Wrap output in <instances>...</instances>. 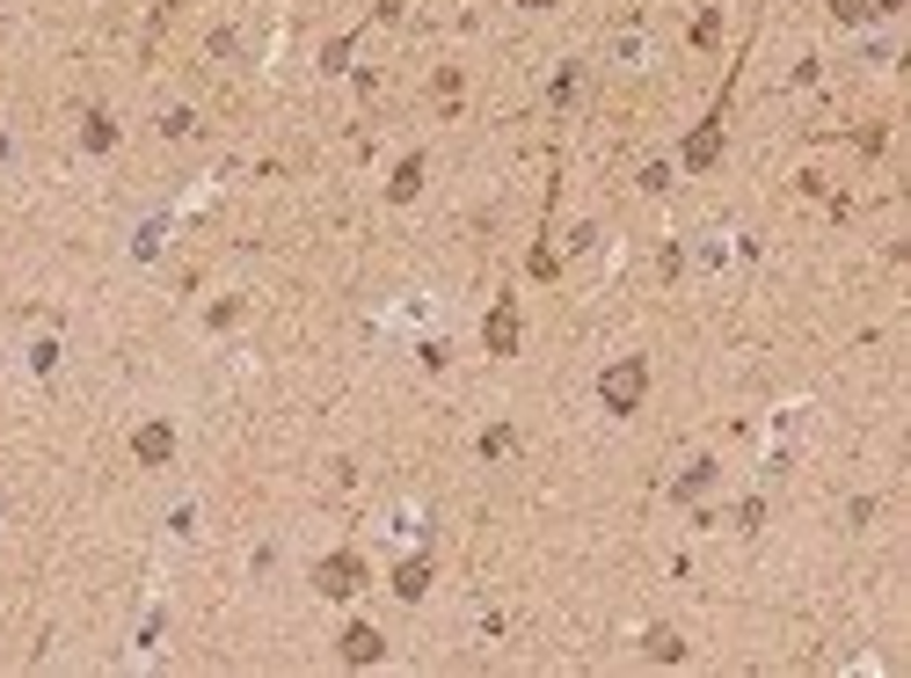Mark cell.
<instances>
[{
    "instance_id": "cell-1",
    "label": "cell",
    "mask_w": 911,
    "mask_h": 678,
    "mask_svg": "<svg viewBox=\"0 0 911 678\" xmlns=\"http://www.w3.org/2000/svg\"><path fill=\"white\" fill-rule=\"evenodd\" d=\"M642 394H649V358H642V350H627V358H613L599 372V402L613 416H635V409H642Z\"/></svg>"
},
{
    "instance_id": "cell-2",
    "label": "cell",
    "mask_w": 911,
    "mask_h": 678,
    "mask_svg": "<svg viewBox=\"0 0 911 678\" xmlns=\"http://www.w3.org/2000/svg\"><path fill=\"white\" fill-rule=\"evenodd\" d=\"M729 102H737V73H729V81H722V96H715V110H707V118H700V132L686 146H678V161H686V169H715V153H722V124H729Z\"/></svg>"
},
{
    "instance_id": "cell-3",
    "label": "cell",
    "mask_w": 911,
    "mask_h": 678,
    "mask_svg": "<svg viewBox=\"0 0 911 678\" xmlns=\"http://www.w3.org/2000/svg\"><path fill=\"white\" fill-rule=\"evenodd\" d=\"M358 583H365V555H358V547H336V555L313 562V591H321V599H350Z\"/></svg>"
},
{
    "instance_id": "cell-4",
    "label": "cell",
    "mask_w": 911,
    "mask_h": 678,
    "mask_svg": "<svg viewBox=\"0 0 911 678\" xmlns=\"http://www.w3.org/2000/svg\"><path fill=\"white\" fill-rule=\"evenodd\" d=\"M481 343H489L496 358H510V350H518V299H510V292L489 307V321H481Z\"/></svg>"
},
{
    "instance_id": "cell-5",
    "label": "cell",
    "mask_w": 911,
    "mask_h": 678,
    "mask_svg": "<svg viewBox=\"0 0 911 678\" xmlns=\"http://www.w3.org/2000/svg\"><path fill=\"white\" fill-rule=\"evenodd\" d=\"M132 460H139V467H169L175 460V431H169V423H139V431H132Z\"/></svg>"
},
{
    "instance_id": "cell-6",
    "label": "cell",
    "mask_w": 911,
    "mask_h": 678,
    "mask_svg": "<svg viewBox=\"0 0 911 678\" xmlns=\"http://www.w3.org/2000/svg\"><path fill=\"white\" fill-rule=\"evenodd\" d=\"M380 656H386L380 628H365V620H350V628H343V664H380Z\"/></svg>"
},
{
    "instance_id": "cell-7",
    "label": "cell",
    "mask_w": 911,
    "mask_h": 678,
    "mask_svg": "<svg viewBox=\"0 0 911 678\" xmlns=\"http://www.w3.org/2000/svg\"><path fill=\"white\" fill-rule=\"evenodd\" d=\"M394 591H402L408 606H416V599L431 591V562H423V555H416V562H402V569H394Z\"/></svg>"
},
{
    "instance_id": "cell-8",
    "label": "cell",
    "mask_w": 911,
    "mask_h": 678,
    "mask_svg": "<svg viewBox=\"0 0 911 678\" xmlns=\"http://www.w3.org/2000/svg\"><path fill=\"white\" fill-rule=\"evenodd\" d=\"M416 190H423V153H408L402 169H394V183H386V197H394V205H408Z\"/></svg>"
},
{
    "instance_id": "cell-9",
    "label": "cell",
    "mask_w": 911,
    "mask_h": 678,
    "mask_svg": "<svg viewBox=\"0 0 911 678\" xmlns=\"http://www.w3.org/2000/svg\"><path fill=\"white\" fill-rule=\"evenodd\" d=\"M81 146H88V153H110V146H118V124L102 118V110H88V124H81Z\"/></svg>"
},
{
    "instance_id": "cell-10",
    "label": "cell",
    "mask_w": 911,
    "mask_h": 678,
    "mask_svg": "<svg viewBox=\"0 0 911 678\" xmlns=\"http://www.w3.org/2000/svg\"><path fill=\"white\" fill-rule=\"evenodd\" d=\"M510 445H518V431H510V423H489V431H481V460H496Z\"/></svg>"
},
{
    "instance_id": "cell-11",
    "label": "cell",
    "mask_w": 911,
    "mask_h": 678,
    "mask_svg": "<svg viewBox=\"0 0 911 678\" xmlns=\"http://www.w3.org/2000/svg\"><path fill=\"white\" fill-rule=\"evenodd\" d=\"M649 656H664V664H672V656H686V642H678V634H664V628H656V634H649Z\"/></svg>"
},
{
    "instance_id": "cell-12",
    "label": "cell",
    "mask_w": 911,
    "mask_h": 678,
    "mask_svg": "<svg viewBox=\"0 0 911 678\" xmlns=\"http://www.w3.org/2000/svg\"><path fill=\"white\" fill-rule=\"evenodd\" d=\"M707 482H715V467L700 460V467H693V474H686V482H678V496H700V489H707Z\"/></svg>"
},
{
    "instance_id": "cell-13",
    "label": "cell",
    "mask_w": 911,
    "mask_h": 678,
    "mask_svg": "<svg viewBox=\"0 0 911 678\" xmlns=\"http://www.w3.org/2000/svg\"><path fill=\"white\" fill-rule=\"evenodd\" d=\"M715 37H722V15H715V8H707V15H700V23H693V45H715Z\"/></svg>"
},
{
    "instance_id": "cell-14",
    "label": "cell",
    "mask_w": 911,
    "mask_h": 678,
    "mask_svg": "<svg viewBox=\"0 0 911 678\" xmlns=\"http://www.w3.org/2000/svg\"><path fill=\"white\" fill-rule=\"evenodd\" d=\"M832 15H839V23H861V15H867V0H832Z\"/></svg>"
},
{
    "instance_id": "cell-15",
    "label": "cell",
    "mask_w": 911,
    "mask_h": 678,
    "mask_svg": "<svg viewBox=\"0 0 911 678\" xmlns=\"http://www.w3.org/2000/svg\"><path fill=\"white\" fill-rule=\"evenodd\" d=\"M867 8H883V15H897V8H904V0H867Z\"/></svg>"
},
{
    "instance_id": "cell-16",
    "label": "cell",
    "mask_w": 911,
    "mask_h": 678,
    "mask_svg": "<svg viewBox=\"0 0 911 678\" xmlns=\"http://www.w3.org/2000/svg\"><path fill=\"white\" fill-rule=\"evenodd\" d=\"M526 8H554V0H526Z\"/></svg>"
},
{
    "instance_id": "cell-17",
    "label": "cell",
    "mask_w": 911,
    "mask_h": 678,
    "mask_svg": "<svg viewBox=\"0 0 911 678\" xmlns=\"http://www.w3.org/2000/svg\"><path fill=\"white\" fill-rule=\"evenodd\" d=\"M0 29H8V23H0Z\"/></svg>"
}]
</instances>
